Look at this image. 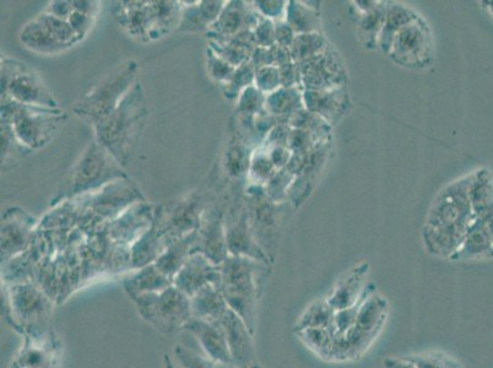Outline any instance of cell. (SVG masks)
<instances>
[{
    "mask_svg": "<svg viewBox=\"0 0 493 368\" xmlns=\"http://www.w3.org/2000/svg\"><path fill=\"white\" fill-rule=\"evenodd\" d=\"M253 35H255L256 46L262 47V49H270V47L275 46V23L262 16L258 25L253 30Z\"/></svg>",
    "mask_w": 493,
    "mask_h": 368,
    "instance_id": "681fc988",
    "label": "cell"
},
{
    "mask_svg": "<svg viewBox=\"0 0 493 368\" xmlns=\"http://www.w3.org/2000/svg\"><path fill=\"white\" fill-rule=\"evenodd\" d=\"M304 108L303 88L280 87L266 95L265 111L280 122L289 123L294 114Z\"/></svg>",
    "mask_w": 493,
    "mask_h": 368,
    "instance_id": "cb8c5ba5",
    "label": "cell"
},
{
    "mask_svg": "<svg viewBox=\"0 0 493 368\" xmlns=\"http://www.w3.org/2000/svg\"><path fill=\"white\" fill-rule=\"evenodd\" d=\"M385 367L386 368H415L409 363V361H406L404 359V357H388L385 361Z\"/></svg>",
    "mask_w": 493,
    "mask_h": 368,
    "instance_id": "6f0895ef",
    "label": "cell"
},
{
    "mask_svg": "<svg viewBox=\"0 0 493 368\" xmlns=\"http://www.w3.org/2000/svg\"><path fill=\"white\" fill-rule=\"evenodd\" d=\"M469 187L474 219H492L493 217V179L488 169L471 172Z\"/></svg>",
    "mask_w": 493,
    "mask_h": 368,
    "instance_id": "ffe728a7",
    "label": "cell"
},
{
    "mask_svg": "<svg viewBox=\"0 0 493 368\" xmlns=\"http://www.w3.org/2000/svg\"><path fill=\"white\" fill-rule=\"evenodd\" d=\"M294 176L287 169L279 170L265 186L266 196L275 204L286 202L289 199V189Z\"/></svg>",
    "mask_w": 493,
    "mask_h": 368,
    "instance_id": "ab89813d",
    "label": "cell"
},
{
    "mask_svg": "<svg viewBox=\"0 0 493 368\" xmlns=\"http://www.w3.org/2000/svg\"><path fill=\"white\" fill-rule=\"evenodd\" d=\"M277 172L275 165L270 160L266 150L260 146L252 153L251 163H249L248 175L255 186L265 187L273 176Z\"/></svg>",
    "mask_w": 493,
    "mask_h": 368,
    "instance_id": "e575fe53",
    "label": "cell"
},
{
    "mask_svg": "<svg viewBox=\"0 0 493 368\" xmlns=\"http://www.w3.org/2000/svg\"><path fill=\"white\" fill-rule=\"evenodd\" d=\"M121 163L98 142L88 146L79 161L71 179L70 194L87 192L113 179H126Z\"/></svg>",
    "mask_w": 493,
    "mask_h": 368,
    "instance_id": "30bf717a",
    "label": "cell"
},
{
    "mask_svg": "<svg viewBox=\"0 0 493 368\" xmlns=\"http://www.w3.org/2000/svg\"><path fill=\"white\" fill-rule=\"evenodd\" d=\"M325 141H328V139H325ZM321 142L324 141H320L316 136L302 131V129L291 128L289 149L293 155H302V153L310 152Z\"/></svg>",
    "mask_w": 493,
    "mask_h": 368,
    "instance_id": "bcb514c9",
    "label": "cell"
},
{
    "mask_svg": "<svg viewBox=\"0 0 493 368\" xmlns=\"http://www.w3.org/2000/svg\"><path fill=\"white\" fill-rule=\"evenodd\" d=\"M263 148L268 152L269 158L272 160L274 165H275L277 171L286 169L289 166L291 158H293V152H290L287 146H270V148L263 146Z\"/></svg>",
    "mask_w": 493,
    "mask_h": 368,
    "instance_id": "816d5d0a",
    "label": "cell"
},
{
    "mask_svg": "<svg viewBox=\"0 0 493 368\" xmlns=\"http://www.w3.org/2000/svg\"><path fill=\"white\" fill-rule=\"evenodd\" d=\"M198 3L200 2H195V5L183 9L182 19L178 26V31L181 32H200V31L210 29L209 23L205 22L203 14L200 13Z\"/></svg>",
    "mask_w": 493,
    "mask_h": 368,
    "instance_id": "ee69618b",
    "label": "cell"
},
{
    "mask_svg": "<svg viewBox=\"0 0 493 368\" xmlns=\"http://www.w3.org/2000/svg\"><path fill=\"white\" fill-rule=\"evenodd\" d=\"M471 175L460 177L434 197L423 228L424 250L437 258L453 257L474 220L469 187Z\"/></svg>",
    "mask_w": 493,
    "mask_h": 368,
    "instance_id": "6da1fadb",
    "label": "cell"
},
{
    "mask_svg": "<svg viewBox=\"0 0 493 368\" xmlns=\"http://www.w3.org/2000/svg\"><path fill=\"white\" fill-rule=\"evenodd\" d=\"M279 70L280 77H282L283 87L302 88V84H301L300 68L294 61L284 64V66L279 68Z\"/></svg>",
    "mask_w": 493,
    "mask_h": 368,
    "instance_id": "f907efd6",
    "label": "cell"
},
{
    "mask_svg": "<svg viewBox=\"0 0 493 368\" xmlns=\"http://www.w3.org/2000/svg\"><path fill=\"white\" fill-rule=\"evenodd\" d=\"M225 231L229 255L272 264V261L256 241L248 215L243 213L235 223L225 225Z\"/></svg>",
    "mask_w": 493,
    "mask_h": 368,
    "instance_id": "2e32d148",
    "label": "cell"
},
{
    "mask_svg": "<svg viewBox=\"0 0 493 368\" xmlns=\"http://www.w3.org/2000/svg\"><path fill=\"white\" fill-rule=\"evenodd\" d=\"M489 221L491 219L472 220L463 244L451 258V261L467 262L493 259V236Z\"/></svg>",
    "mask_w": 493,
    "mask_h": 368,
    "instance_id": "d6986e66",
    "label": "cell"
},
{
    "mask_svg": "<svg viewBox=\"0 0 493 368\" xmlns=\"http://www.w3.org/2000/svg\"><path fill=\"white\" fill-rule=\"evenodd\" d=\"M388 313L386 298L377 291L369 295L359 308L355 325L344 336H334L331 361L351 363L361 359L382 333Z\"/></svg>",
    "mask_w": 493,
    "mask_h": 368,
    "instance_id": "277c9868",
    "label": "cell"
},
{
    "mask_svg": "<svg viewBox=\"0 0 493 368\" xmlns=\"http://www.w3.org/2000/svg\"><path fill=\"white\" fill-rule=\"evenodd\" d=\"M265 100L266 95L252 85L245 88L237 98L238 114L248 117L259 115L260 112L265 111Z\"/></svg>",
    "mask_w": 493,
    "mask_h": 368,
    "instance_id": "60d3db41",
    "label": "cell"
},
{
    "mask_svg": "<svg viewBox=\"0 0 493 368\" xmlns=\"http://www.w3.org/2000/svg\"><path fill=\"white\" fill-rule=\"evenodd\" d=\"M220 267L221 294L229 308L245 320L255 336L258 303L268 274V264L229 255Z\"/></svg>",
    "mask_w": 493,
    "mask_h": 368,
    "instance_id": "7a4b0ae2",
    "label": "cell"
},
{
    "mask_svg": "<svg viewBox=\"0 0 493 368\" xmlns=\"http://www.w3.org/2000/svg\"><path fill=\"white\" fill-rule=\"evenodd\" d=\"M164 368H176L169 355L164 356Z\"/></svg>",
    "mask_w": 493,
    "mask_h": 368,
    "instance_id": "94428289",
    "label": "cell"
},
{
    "mask_svg": "<svg viewBox=\"0 0 493 368\" xmlns=\"http://www.w3.org/2000/svg\"><path fill=\"white\" fill-rule=\"evenodd\" d=\"M296 36V32H294L293 27H291L285 20L275 23V39L277 46L290 50Z\"/></svg>",
    "mask_w": 493,
    "mask_h": 368,
    "instance_id": "f5cc1de1",
    "label": "cell"
},
{
    "mask_svg": "<svg viewBox=\"0 0 493 368\" xmlns=\"http://www.w3.org/2000/svg\"><path fill=\"white\" fill-rule=\"evenodd\" d=\"M184 330H188L197 337L209 359L217 363H234L225 330L220 322H210V320L193 317Z\"/></svg>",
    "mask_w": 493,
    "mask_h": 368,
    "instance_id": "e0dca14e",
    "label": "cell"
},
{
    "mask_svg": "<svg viewBox=\"0 0 493 368\" xmlns=\"http://www.w3.org/2000/svg\"><path fill=\"white\" fill-rule=\"evenodd\" d=\"M173 285V281L167 278L155 263L140 268L138 272L123 281V288L130 299L140 295L161 292Z\"/></svg>",
    "mask_w": 493,
    "mask_h": 368,
    "instance_id": "44dd1931",
    "label": "cell"
},
{
    "mask_svg": "<svg viewBox=\"0 0 493 368\" xmlns=\"http://www.w3.org/2000/svg\"><path fill=\"white\" fill-rule=\"evenodd\" d=\"M145 117L142 87L135 84L118 107L104 121L95 124L98 144L104 145L119 163L126 165Z\"/></svg>",
    "mask_w": 493,
    "mask_h": 368,
    "instance_id": "3957f363",
    "label": "cell"
},
{
    "mask_svg": "<svg viewBox=\"0 0 493 368\" xmlns=\"http://www.w3.org/2000/svg\"><path fill=\"white\" fill-rule=\"evenodd\" d=\"M173 285L190 298L207 285L220 290L221 267L211 263L203 254L191 253L187 263L173 279Z\"/></svg>",
    "mask_w": 493,
    "mask_h": 368,
    "instance_id": "7c38bea8",
    "label": "cell"
},
{
    "mask_svg": "<svg viewBox=\"0 0 493 368\" xmlns=\"http://www.w3.org/2000/svg\"><path fill=\"white\" fill-rule=\"evenodd\" d=\"M256 68L251 60L242 64L236 69L234 77L224 87V95L229 100H237L245 88L255 85Z\"/></svg>",
    "mask_w": 493,
    "mask_h": 368,
    "instance_id": "74e56055",
    "label": "cell"
},
{
    "mask_svg": "<svg viewBox=\"0 0 493 368\" xmlns=\"http://www.w3.org/2000/svg\"><path fill=\"white\" fill-rule=\"evenodd\" d=\"M64 118V112L58 108L2 101L3 124L12 125L18 141L30 150H39L52 141Z\"/></svg>",
    "mask_w": 493,
    "mask_h": 368,
    "instance_id": "5b68a950",
    "label": "cell"
},
{
    "mask_svg": "<svg viewBox=\"0 0 493 368\" xmlns=\"http://www.w3.org/2000/svg\"><path fill=\"white\" fill-rule=\"evenodd\" d=\"M249 368H263L262 366H259L258 363H253L251 367Z\"/></svg>",
    "mask_w": 493,
    "mask_h": 368,
    "instance_id": "6125c7cd",
    "label": "cell"
},
{
    "mask_svg": "<svg viewBox=\"0 0 493 368\" xmlns=\"http://www.w3.org/2000/svg\"><path fill=\"white\" fill-rule=\"evenodd\" d=\"M297 66L303 90H330L345 87L348 83L347 68L333 46L313 60Z\"/></svg>",
    "mask_w": 493,
    "mask_h": 368,
    "instance_id": "8fae6325",
    "label": "cell"
},
{
    "mask_svg": "<svg viewBox=\"0 0 493 368\" xmlns=\"http://www.w3.org/2000/svg\"><path fill=\"white\" fill-rule=\"evenodd\" d=\"M174 356L183 368H215L214 361L203 357L183 345L174 346Z\"/></svg>",
    "mask_w": 493,
    "mask_h": 368,
    "instance_id": "7dc6e473",
    "label": "cell"
},
{
    "mask_svg": "<svg viewBox=\"0 0 493 368\" xmlns=\"http://www.w3.org/2000/svg\"><path fill=\"white\" fill-rule=\"evenodd\" d=\"M20 40L23 46L36 53L56 54L68 50L37 18L23 27Z\"/></svg>",
    "mask_w": 493,
    "mask_h": 368,
    "instance_id": "f1b7e54d",
    "label": "cell"
},
{
    "mask_svg": "<svg viewBox=\"0 0 493 368\" xmlns=\"http://www.w3.org/2000/svg\"><path fill=\"white\" fill-rule=\"evenodd\" d=\"M386 3L388 2H379V5L368 13L352 14L356 15L355 23L358 39L366 49H378L379 36L386 23Z\"/></svg>",
    "mask_w": 493,
    "mask_h": 368,
    "instance_id": "4316f807",
    "label": "cell"
},
{
    "mask_svg": "<svg viewBox=\"0 0 493 368\" xmlns=\"http://www.w3.org/2000/svg\"><path fill=\"white\" fill-rule=\"evenodd\" d=\"M404 359L415 368H461V364L454 357L438 351L404 356Z\"/></svg>",
    "mask_w": 493,
    "mask_h": 368,
    "instance_id": "f35d334b",
    "label": "cell"
},
{
    "mask_svg": "<svg viewBox=\"0 0 493 368\" xmlns=\"http://www.w3.org/2000/svg\"><path fill=\"white\" fill-rule=\"evenodd\" d=\"M37 19L46 26V29L50 31L51 33L60 43H63L64 46L70 47L74 46L75 43H78L80 41V37L75 33L73 27L70 26V23L67 20L57 18V16L52 15L50 13H43L41 15L37 16Z\"/></svg>",
    "mask_w": 493,
    "mask_h": 368,
    "instance_id": "d590c367",
    "label": "cell"
},
{
    "mask_svg": "<svg viewBox=\"0 0 493 368\" xmlns=\"http://www.w3.org/2000/svg\"><path fill=\"white\" fill-rule=\"evenodd\" d=\"M252 155L242 144L232 146L228 152V171L229 175L238 177L248 172Z\"/></svg>",
    "mask_w": 493,
    "mask_h": 368,
    "instance_id": "f6af8a7d",
    "label": "cell"
},
{
    "mask_svg": "<svg viewBox=\"0 0 493 368\" xmlns=\"http://www.w3.org/2000/svg\"><path fill=\"white\" fill-rule=\"evenodd\" d=\"M8 100L36 107L58 108L57 101L39 74L25 64L5 57L2 58V101Z\"/></svg>",
    "mask_w": 493,
    "mask_h": 368,
    "instance_id": "ba28073f",
    "label": "cell"
},
{
    "mask_svg": "<svg viewBox=\"0 0 493 368\" xmlns=\"http://www.w3.org/2000/svg\"><path fill=\"white\" fill-rule=\"evenodd\" d=\"M75 12L85 14V15L92 16L95 18L96 14L98 12V3L96 2H73Z\"/></svg>",
    "mask_w": 493,
    "mask_h": 368,
    "instance_id": "9f6ffc18",
    "label": "cell"
},
{
    "mask_svg": "<svg viewBox=\"0 0 493 368\" xmlns=\"http://www.w3.org/2000/svg\"><path fill=\"white\" fill-rule=\"evenodd\" d=\"M255 87L265 95H270L279 90L283 87L279 68L268 66L256 69Z\"/></svg>",
    "mask_w": 493,
    "mask_h": 368,
    "instance_id": "7bdbcfd3",
    "label": "cell"
},
{
    "mask_svg": "<svg viewBox=\"0 0 493 368\" xmlns=\"http://www.w3.org/2000/svg\"><path fill=\"white\" fill-rule=\"evenodd\" d=\"M126 5H119V13L116 18L132 36H149L152 31V14L150 3L126 2Z\"/></svg>",
    "mask_w": 493,
    "mask_h": 368,
    "instance_id": "83f0119b",
    "label": "cell"
},
{
    "mask_svg": "<svg viewBox=\"0 0 493 368\" xmlns=\"http://www.w3.org/2000/svg\"><path fill=\"white\" fill-rule=\"evenodd\" d=\"M303 345L321 359L331 361L334 346V332L331 329H304L297 332Z\"/></svg>",
    "mask_w": 493,
    "mask_h": 368,
    "instance_id": "d6a6232c",
    "label": "cell"
},
{
    "mask_svg": "<svg viewBox=\"0 0 493 368\" xmlns=\"http://www.w3.org/2000/svg\"><path fill=\"white\" fill-rule=\"evenodd\" d=\"M191 313L194 318L219 322L228 308L220 290L212 285L204 286L191 298Z\"/></svg>",
    "mask_w": 493,
    "mask_h": 368,
    "instance_id": "d4e9b609",
    "label": "cell"
},
{
    "mask_svg": "<svg viewBox=\"0 0 493 368\" xmlns=\"http://www.w3.org/2000/svg\"><path fill=\"white\" fill-rule=\"evenodd\" d=\"M398 66L407 69H424L433 64L434 39L429 23L419 16L400 30L386 54Z\"/></svg>",
    "mask_w": 493,
    "mask_h": 368,
    "instance_id": "9c48e42d",
    "label": "cell"
},
{
    "mask_svg": "<svg viewBox=\"0 0 493 368\" xmlns=\"http://www.w3.org/2000/svg\"><path fill=\"white\" fill-rule=\"evenodd\" d=\"M18 216L12 220L5 219L2 225V259L12 257L23 250L29 241L30 228L25 223H19Z\"/></svg>",
    "mask_w": 493,
    "mask_h": 368,
    "instance_id": "1f68e13d",
    "label": "cell"
},
{
    "mask_svg": "<svg viewBox=\"0 0 493 368\" xmlns=\"http://www.w3.org/2000/svg\"><path fill=\"white\" fill-rule=\"evenodd\" d=\"M215 368H246V367L237 366V364H235V363H215Z\"/></svg>",
    "mask_w": 493,
    "mask_h": 368,
    "instance_id": "91938a15",
    "label": "cell"
},
{
    "mask_svg": "<svg viewBox=\"0 0 493 368\" xmlns=\"http://www.w3.org/2000/svg\"><path fill=\"white\" fill-rule=\"evenodd\" d=\"M330 46L331 44L328 42L321 32L303 33V35L296 36L293 46H291L290 53L294 63L302 64L304 61L320 56Z\"/></svg>",
    "mask_w": 493,
    "mask_h": 368,
    "instance_id": "4dcf8cb0",
    "label": "cell"
},
{
    "mask_svg": "<svg viewBox=\"0 0 493 368\" xmlns=\"http://www.w3.org/2000/svg\"><path fill=\"white\" fill-rule=\"evenodd\" d=\"M57 18L67 20L70 18L74 13L73 2H52L48 6V12Z\"/></svg>",
    "mask_w": 493,
    "mask_h": 368,
    "instance_id": "11a10c76",
    "label": "cell"
},
{
    "mask_svg": "<svg viewBox=\"0 0 493 368\" xmlns=\"http://www.w3.org/2000/svg\"><path fill=\"white\" fill-rule=\"evenodd\" d=\"M219 322L225 330L234 363L241 367H251L255 359L253 334L246 327L245 320L228 307Z\"/></svg>",
    "mask_w": 493,
    "mask_h": 368,
    "instance_id": "5bb4252c",
    "label": "cell"
},
{
    "mask_svg": "<svg viewBox=\"0 0 493 368\" xmlns=\"http://www.w3.org/2000/svg\"><path fill=\"white\" fill-rule=\"evenodd\" d=\"M191 253L203 254L211 263L217 265H221L229 257L221 214L212 213L209 215L207 221L200 223Z\"/></svg>",
    "mask_w": 493,
    "mask_h": 368,
    "instance_id": "4fadbf2b",
    "label": "cell"
},
{
    "mask_svg": "<svg viewBox=\"0 0 493 368\" xmlns=\"http://www.w3.org/2000/svg\"><path fill=\"white\" fill-rule=\"evenodd\" d=\"M419 16L420 14L413 6L399 2L386 3V23L379 36L378 49L388 54L394 36Z\"/></svg>",
    "mask_w": 493,
    "mask_h": 368,
    "instance_id": "603a6c76",
    "label": "cell"
},
{
    "mask_svg": "<svg viewBox=\"0 0 493 368\" xmlns=\"http://www.w3.org/2000/svg\"><path fill=\"white\" fill-rule=\"evenodd\" d=\"M290 127L294 129H302L316 136L320 141L330 139L331 125L325 122L323 118L311 111L302 108L290 118Z\"/></svg>",
    "mask_w": 493,
    "mask_h": 368,
    "instance_id": "836d02e7",
    "label": "cell"
},
{
    "mask_svg": "<svg viewBox=\"0 0 493 368\" xmlns=\"http://www.w3.org/2000/svg\"><path fill=\"white\" fill-rule=\"evenodd\" d=\"M303 105L306 110L320 115L333 127L348 114L350 98L345 87L303 90Z\"/></svg>",
    "mask_w": 493,
    "mask_h": 368,
    "instance_id": "9a60e30c",
    "label": "cell"
},
{
    "mask_svg": "<svg viewBox=\"0 0 493 368\" xmlns=\"http://www.w3.org/2000/svg\"><path fill=\"white\" fill-rule=\"evenodd\" d=\"M489 226H491L492 236H493V217H492L491 221H489Z\"/></svg>",
    "mask_w": 493,
    "mask_h": 368,
    "instance_id": "be15d7a7",
    "label": "cell"
},
{
    "mask_svg": "<svg viewBox=\"0 0 493 368\" xmlns=\"http://www.w3.org/2000/svg\"><path fill=\"white\" fill-rule=\"evenodd\" d=\"M369 271V264L359 263L350 269L348 272L339 279L337 285L328 296L329 305L333 307L335 311L349 308L358 302V299L364 295L366 289V278Z\"/></svg>",
    "mask_w": 493,
    "mask_h": 368,
    "instance_id": "ac0fdd59",
    "label": "cell"
},
{
    "mask_svg": "<svg viewBox=\"0 0 493 368\" xmlns=\"http://www.w3.org/2000/svg\"><path fill=\"white\" fill-rule=\"evenodd\" d=\"M68 23L73 27L75 33L82 39V37L87 36L88 31H90L92 23H94V18H92V16L85 15V14L75 12L74 10L70 18L68 19Z\"/></svg>",
    "mask_w": 493,
    "mask_h": 368,
    "instance_id": "db71d44e",
    "label": "cell"
},
{
    "mask_svg": "<svg viewBox=\"0 0 493 368\" xmlns=\"http://www.w3.org/2000/svg\"><path fill=\"white\" fill-rule=\"evenodd\" d=\"M253 6L263 18L272 20V22H282L285 20L287 2L282 0H269V2H253Z\"/></svg>",
    "mask_w": 493,
    "mask_h": 368,
    "instance_id": "c3c4849f",
    "label": "cell"
},
{
    "mask_svg": "<svg viewBox=\"0 0 493 368\" xmlns=\"http://www.w3.org/2000/svg\"><path fill=\"white\" fill-rule=\"evenodd\" d=\"M311 5L312 2H301V0L287 2L285 22L293 27L296 35L321 32V2Z\"/></svg>",
    "mask_w": 493,
    "mask_h": 368,
    "instance_id": "7402d4cb",
    "label": "cell"
},
{
    "mask_svg": "<svg viewBox=\"0 0 493 368\" xmlns=\"http://www.w3.org/2000/svg\"><path fill=\"white\" fill-rule=\"evenodd\" d=\"M207 60L209 75L224 87L232 79L236 69H237V68L231 66L228 61L219 57L217 53L212 52L210 49L207 50Z\"/></svg>",
    "mask_w": 493,
    "mask_h": 368,
    "instance_id": "b9f144b4",
    "label": "cell"
},
{
    "mask_svg": "<svg viewBox=\"0 0 493 368\" xmlns=\"http://www.w3.org/2000/svg\"><path fill=\"white\" fill-rule=\"evenodd\" d=\"M335 309L327 299H317L307 307L294 326V332L304 329H331L334 332Z\"/></svg>",
    "mask_w": 493,
    "mask_h": 368,
    "instance_id": "f546056e",
    "label": "cell"
},
{
    "mask_svg": "<svg viewBox=\"0 0 493 368\" xmlns=\"http://www.w3.org/2000/svg\"><path fill=\"white\" fill-rule=\"evenodd\" d=\"M376 291V286L368 284L366 286L364 295L358 299V303L354 306L349 307V308L340 309V311H335L334 317V336H344L352 326L355 325L356 318H358L359 308H361L362 303L366 301V299L369 295Z\"/></svg>",
    "mask_w": 493,
    "mask_h": 368,
    "instance_id": "8d00e7d4",
    "label": "cell"
},
{
    "mask_svg": "<svg viewBox=\"0 0 493 368\" xmlns=\"http://www.w3.org/2000/svg\"><path fill=\"white\" fill-rule=\"evenodd\" d=\"M135 61H126L106 75L100 83L82 97L75 106V112L95 124L112 114L126 94L132 90L136 77Z\"/></svg>",
    "mask_w": 493,
    "mask_h": 368,
    "instance_id": "8992f818",
    "label": "cell"
},
{
    "mask_svg": "<svg viewBox=\"0 0 493 368\" xmlns=\"http://www.w3.org/2000/svg\"><path fill=\"white\" fill-rule=\"evenodd\" d=\"M197 231L172 242L155 262L156 267L173 281L181 269L187 263L193 251Z\"/></svg>",
    "mask_w": 493,
    "mask_h": 368,
    "instance_id": "484cf974",
    "label": "cell"
},
{
    "mask_svg": "<svg viewBox=\"0 0 493 368\" xmlns=\"http://www.w3.org/2000/svg\"><path fill=\"white\" fill-rule=\"evenodd\" d=\"M139 315L150 323L157 332L173 336L184 330L193 318L191 298L176 286L153 294L140 295L133 299Z\"/></svg>",
    "mask_w": 493,
    "mask_h": 368,
    "instance_id": "52a82bcc",
    "label": "cell"
},
{
    "mask_svg": "<svg viewBox=\"0 0 493 368\" xmlns=\"http://www.w3.org/2000/svg\"><path fill=\"white\" fill-rule=\"evenodd\" d=\"M481 5L486 10H488L489 15H491L493 18V0H489V2H481Z\"/></svg>",
    "mask_w": 493,
    "mask_h": 368,
    "instance_id": "680465c9",
    "label": "cell"
}]
</instances>
